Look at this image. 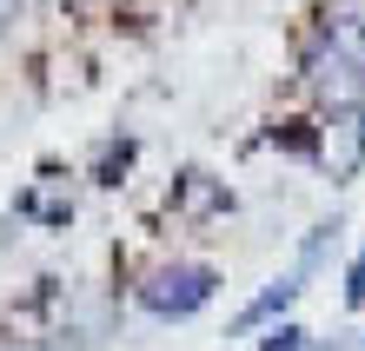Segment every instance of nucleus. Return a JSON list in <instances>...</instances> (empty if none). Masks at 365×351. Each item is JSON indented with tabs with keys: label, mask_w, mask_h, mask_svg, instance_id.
Returning a JSON list of instances; mask_svg holds the SVG:
<instances>
[{
	"label": "nucleus",
	"mask_w": 365,
	"mask_h": 351,
	"mask_svg": "<svg viewBox=\"0 0 365 351\" xmlns=\"http://www.w3.org/2000/svg\"><path fill=\"white\" fill-rule=\"evenodd\" d=\"M259 351H312V338L299 332V325H286V318H279L272 332H266V345H259Z\"/></svg>",
	"instance_id": "obj_7"
},
{
	"label": "nucleus",
	"mask_w": 365,
	"mask_h": 351,
	"mask_svg": "<svg viewBox=\"0 0 365 351\" xmlns=\"http://www.w3.org/2000/svg\"><path fill=\"white\" fill-rule=\"evenodd\" d=\"M299 292H306V272L292 266L286 278H272V285H266L259 298H246V312L232 318V338H240V332H259V325H279V318L292 312V298H299Z\"/></svg>",
	"instance_id": "obj_3"
},
{
	"label": "nucleus",
	"mask_w": 365,
	"mask_h": 351,
	"mask_svg": "<svg viewBox=\"0 0 365 351\" xmlns=\"http://www.w3.org/2000/svg\"><path fill=\"white\" fill-rule=\"evenodd\" d=\"M212 292H220V272L200 266V258H173V266H153L140 278V312L153 318H192L200 305H212Z\"/></svg>",
	"instance_id": "obj_1"
},
{
	"label": "nucleus",
	"mask_w": 365,
	"mask_h": 351,
	"mask_svg": "<svg viewBox=\"0 0 365 351\" xmlns=\"http://www.w3.org/2000/svg\"><path fill=\"white\" fill-rule=\"evenodd\" d=\"M312 86L319 93H332V106H346V100H365V67H352V60H339L332 47L312 60Z\"/></svg>",
	"instance_id": "obj_4"
},
{
	"label": "nucleus",
	"mask_w": 365,
	"mask_h": 351,
	"mask_svg": "<svg viewBox=\"0 0 365 351\" xmlns=\"http://www.w3.org/2000/svg\"><path fill=\"white\" fill-rule=\"evenodd\" d=\"M319 159H326L332 186H352L365 172V100H346L326 113V133H319Z\"/></svg>",
	"instance_id": "obj_2"
},
{
	"label": "nucleus",
	"mask_w": 365,
	"mask_h": 351,
	"mask_svg": "<svg viewBox=\"0 0 365 351\" xmlns=\"http://www.w3.org/2000/svg\"><path fill=\"white\" fill-rule=\"evenodd\" d=\"M20 14H27V0H0V33L20 27Z\"/></svg>",
	"instance_id": "obj_10"
},
{
	"label": "nucleus",
	"mask_w": 365,
	"mask_h": 351,
	"mask_svg": "<svg viewBox=\"0 0 365 351\" xmlns=\"http://www.w3.org/2000/svg\"><path fill=\"white\" fill-rule=\"evenodd\" d=\"M220 206H226V186L212 179V172L186 166L180 179H173V212H186V219H206V212H220Z\"/></svg>",
	"instance_id": "obj_5"
},
{
	"label": "nucleus",
	"mask_w": 365,
	"mask_h": 351,
	"mask_svg": "<svg viewBox=\"0 0 365 351\" xmlns=\"http://www.w3.org/2000/svg\"><path fill=\"white\" fill-rule=\"evenodd\" d=\"M326 47L339 60H352V67H365V14H332L326 20Z\"/></svg>",
	"instance_id": "obj_6"
},
{
	"label": "nucleus",
	"mask_w": 365,
	"mask_h": 351,
	"mask_svg": "<svg viewBox=\"0 0 365 351\" xmlns=\"http://www.w3.org/2000/svg\"><path fill=\"white\" fill-rule=\"evenodd\" d=\"M346 305H352V312H365V246H359V258L346 266Z\"/></svg>",
	"instance_id": "obj_9"
},
{
	"label": "nucleus",
	"mask_w": 365,
	"mask_h": 351,
	"mask_svg": "<svg viewBox=\"0 0 365 351\" xmlns=\"http://www.w3.org/2000/svg\"><path fill=\"white\" fill-rule=\"evenodd\" d=\"M126 159H133V140H120V146H106V152H100V186H120L113 172H126Z\"/></svg>",
	"instance_id": "obj_8"
}]
</instances>
